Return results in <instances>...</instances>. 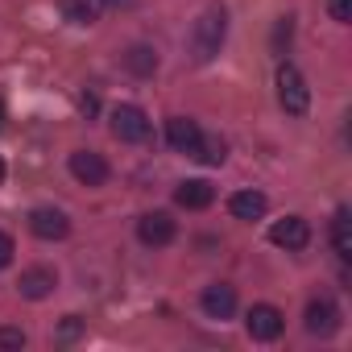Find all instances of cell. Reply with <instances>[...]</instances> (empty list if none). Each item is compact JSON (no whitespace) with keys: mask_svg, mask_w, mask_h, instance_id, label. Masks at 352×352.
<instances>
[{"mask_svg":"<svg viewBox=\"0 0 352 352\" xmlns=\"http://www.w3.org/2000/svg\"><path fill=\"white\" fill-rule=\"evenodd\" d=\"M63 13H67L75 25H87V21H91V5H87V0H63Z\"/></svg>","mask_w":352,"mask_h":352,"instance_id":"ac0fdd59","label":"cell"},{"mask_svg":"<svg viewBox=\"0 0 352 352\" xmlns=\"http://www.w3.org/2000/svg\"><path fill=\"white\" fill-rule=\"evenodd\" d=\"M137 236H141L145 245H170V241H174V220H170L166 212H145V216L137 220Z\"/></svg>","mask_w":352,"mask_h":352,"instance_id":"9c48e42d","label":"cell"},{"mask_svg":"<svg viewBox=\"0 0 352 352\" xmlns=\"http://www.w3.org/2000/svg\"><path fill=\"white\" fill-rule=\"evenodd\" d=\"M307 331L311 336H336L340 331V311L327 302V298H315V302H307Z\"/></svg>","mask_w":352,"mask_h":352,"instance_id":"ba28073f","label":"cell"},{"mask_svg":"<svg viewBox=\"0 0 352 352\" xmlns=\"http://www.w3.org/2000/svg\"><path fill=\"white\" fill-rule=\"evenodd\" d=\"M71 174L83 187H100V183H108V162L91 149H75L71 153Z\"/></svg>","mask_w":352,"mask_h":352,"instance_id":"8992f818","label":"cell"},{"mask_svg":"<svg viewBox=\"0 0 352 352\" xmlns=\"http://www.w3.org/2000/svg\"><path fill=\"white\" fill-rule=\"evenodd\" d=\"M278 100H282V108H286L290 116H307V108H311V91H307L302 75H298L290 63L278 67Z\"/></svg>","mask_w":352,"mask_h":352,"instance_id":"7a4b0ae2","label":"cell"},{"mask_svg":"<svg viewBox=\"0 0 352 352\" xmlns=\"http://www.w3.org/2000/svg\"><path fill=\"white\" fill-rule=\"evenodd\" d=\"M245 327H249V336H253V340H278V336H282V327H286V319H282V311H278V307L257 302V307L249 311Z\"/></svg>","mask_w":352,"mask_h":352,"instance_id":"5b68a950","label":"cell"},{"mask_svg":"<svg viewBox=\"0 0 352 352\" xmlns=\"http://www.w3.org/2000/svg\"><path fill=\"white\" fill-rule=\"evenodd\" d=\"M124 67H129L133 75H153V71H157V54H153L149 46H129Z\"/></svg>","mask_w":352,"mask_h":352,"instance_id":"2e32d148","label":"cell"},{"mask_svg":"<svg viewBox=\"0 0 352 352\" xmlns=\"http://www.w3.org/2000/svg\"><path fill=\"white\" fill-rule=\"evenodd\" d=\"M290 34H294V25H290V17H282L278 30H274V50H282V46L290 42Z\"/></svg>","mask_w":352,"mask_h":352,"instance_id":"7402d4cb","label":"cell"},{"mask_svg":"<svg viewBox=\"0 0 352 352\" xmlns=\"http://www.w3.org/2000/svg\"><path fill=\"white\" fill-rule=\"evenodd\" d=\"M30 232L42 236V241H63V236L71 232V220H67V212H58V208H34V212H30Z\"/></svg>","mask_w":352,"mask_h":352,"instance_id":"277c9868","label":"cell"},{"mask_svg":"<svg viewBox=\"0 0 352 352\" xmlns=\"http://www.w3.org/2000/svg\"><path fill=\"white\" fill-rule=\"evenodd\" d=\"M112 137H120V141H149V116L137 108V104H120V108H112Z\"/></svg>","mask_w":352,"mask_h":352,"instance_id":"3957f363","label":"cell"},{"mask_svg":"<svg viewBox=\"0 0 352 352\" xmlns=\"http://www.w3.org/2000/svg\"><path fill=\"white\" fill-rule=\"evenodd\" d=\"M79 336H83V319L79 315H67L58 323V340H79Z\"/></svg>","mask_w":352,"mask_h":352,"instance_id":"ffe728a7","label":"cell"},{"mask_svg":"<svg viewBox=\"0 0 352 352\" xmlns=\"http://www.w3.org/2000/svg\"><path fill=\"white\" fill-rule=\"evenodd\" d=\"M54 286H58V278H54V270H46V265L25 270V274H21V282H17V290H21L25 298H34V302H38V298H46Z\"/></svg>","mask_w":352,"mask_h":352,"instance_id":"7c38bea8","label":"cell"},{"mask_svg":"<svg viewBox=\"0 0 352 352\" xmlns=\"http://www.w3.org/2000/svg\"><path fill=\"white\" fill-rule=\"evenodd\" d=\"M327 13H331V21H352V0H327Z\"/></svg>","mask_w":352,"mask_h":352,"instance_id":"44dd1931","label":"cell"},{"mask_svg":"<svg viewBox=\"0 0 352 352\" xmlns=\"http://www.w3.org/2000/svg\"><path fill=\"white\" fill-rule=\"evenodd\" d=\"M166 137H170V145L179 149V153H195V145H199V124L195 120H187V116H170L166 120Z\"/></svg>","mask_w":352,"mask_h":352,"instance_id":"30bf717a","label":"cell"},{"mask_svg":"<svg viewBox=\"0 0 352 352\" xmlns=\"http://www.w3.org/2000/svg\"><path fill=\"white\" fill-rule=\"evenodd\" d=\"M0 183H5V162H0Z\"/></svg>","mask_w":352,"mask_h":352,"instance_id":"d4e9b609","label":"cell"},{"mask_svg":"<svg viewBox=\"0 0 352 352\" xmlns=\"http://www.w3.org/2000/svg\"><path fill=\"white\" fill-rule=\"evenodd\" d=\"M224 34H228V13H224L220 5L204 9L199 21H195V34H191V54H195V63H212V58L220 54V46H224Z\"/></svg>","mask_w":352,"mask_h":352,"instance_id":"6da1fadb","label":"cell"},{"mask_svg":"<svg viewBox=\"0 0 352 352\" xmlns=\"http://www.w3.org/2000/svg\"><path fill=\"white\" fill-rule=\"evenodd\" d=\"M13 253H17V249H13V236H9V232H0V270L13 261Z\"/></svg>","mask_w":352,"mask_h":352,"instance_id":"603a6c76","label":"cell"},{"mask_svg":"<svg viewBox=\"0 0 352 352\" xmlns=\"http://www.w3.org/2000/svg\"><path fill=\"white\" fill-rule=\"evenodd\" d=\"M204 311H208L212 319H228V315L236 311V290H232L228 282L208 286V290H204Z\"/></svg>","mask_w":352,"mask_h":352,"instance_id":"4fadbf2b","label":"cell"},{"mask_svg":"<svg viewBox=\"0 0 352 352\" xmlns=\"http://www.w3.org/2000/svg\"><path fill=\"white\" fill-rule=\"evenodd\" d=\"M174 199H179V208L204 212V208H212L216 191H212V183H204V179H187V183H179V191H174Z\"/></svg>","mask_w":352,"mask_h":352,"instance_id":"8fae6325","label":"cell"},{"mask_svg":"<svg viewBox=\"0 0 352 352\" xmlns=\"http://www.w3.org/2000/svg\"><path fill=\"white\" fill-rule=\"evenodd\" d=\"M104 5H112V9H116V5H129V0H104Z\"/></svg>","mask_w":352,"mask_h":352,"instance_id":"cb8c5ba5","label":"cell"},{"mask_svg":"<svg viewBox=\"0 0 352 352\" xmlns=\"http://www.w3.org/2000/svg\"><path fill=\"white\" fill-rule=\"evenodd\" d=\"M331 245H336V253L344 261L352 257V220H348V208H340L336 220H331Z\"/></svg>","mask_w":352,"mask_h":352,"instance_id":"9a60e30c","label":"cell"},{"mask_svg":"<svg viewBox=\"0 0 352 352\" xmlns=\"http://www.w3.org/2000/svg\"><path fill=\"white\" fill-rule=\"evenodd\" d=\"M195 157H199V162H208V166H224V157H228V145H224L220 137H199V145H195Z\"/></svg>","mask_w":352,"mask_h":352,"instance_id":"e0dca14e","label":"cell"},{"mask_svg":"<svg viewBox=\"0 0 352 352\" xmlns=\"http://www.w3.org/2000/svg\"><path fill=\"white\" fill-rule=\"evenodd\" d=\"M228 208H232V216H236V220H261L270 204H265V195H261V191H236V195L228 199Z\"/></svg>","mask_w":352,"mask_h":352,"instance_id":"5bb4252c","label":"cell"},{"mask_svg":"<svg viewBox=\"0 0 352 352\" xmlns=\"http://www.w3.org/2000/svg\"><path fill=\"white\" fill-rule=\"evenodd\" d=\"M270 241H274L278 249H307L311 224H307L302 216H286V220H278V224L270 228Z\"/></svg>","mask_w":352,"mask_h":352,"instance_id":"52a82bcc","label":"cell"},{"mask_svg":"<svg viewBox=\"0 0 352 352\" xmlns=\"http://www.w3.org/2000/svg\"><path fill=\"white\" fill-rule=\"evenodd\" d=\"M9 348H25V331L21 327H0V352H9Z\"/></svg>","mask_w":352,"mask_h":352,"instance_id":"d6986e66","label":"cell"}]
</instances>
